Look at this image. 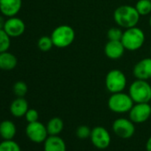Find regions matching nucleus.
Segmentation results:
<instances>
[{
	"label": "nucleus",
	"instance_id": "nucleus-8",
	"mask_svg": "<svg viewBox=\"0 0 151 151\" xmlns=\"http://www.w3.org/2000/svg\"><path fill=\"white\" fill-rule=\"evenodd\" d=\"M112 131L121 139H130L135 132L134 123L129 118L120 117L116 119L112 124Z\"/></svg>",
	"mask_w": 151,
	"mask_h": 151
},
{
	"label": "nucleus",
	"instance_id": "nucleus-25",
	"mask_svg": "<svg viewBox=\"0 0 151 151\" xmlns=\"http://www.w3.org/2000/svg\"><path fill=\"white\" fill-rule=\"evenodd\" d=\"M13 90L17 97H24L28 93V86L22 81H18L14 85Z\"/></svg>",
	"mask_w": 151,
	"mask_h": 151
},
{
	"label": "nucleus",
	"instance_id": "nucleus-30",
	"mask_svg": "<svg viewBox=\"0 0 151 151\" xmlns=\"http://www.w3.org/2000/svg\"><path fill=\"white\" fill-rule=\"evenodd\" d=\"M149 26L151 27V15H150V18H149Z\"/></svg>",
	"mask_w": 151,
	"mask_h": 151
},
{
	"label": "nucleus",
	"instance_id": "nucleus-22",
	"mask_svg": "<svg viewBox=\"0 0 151 151\" xmlns=\"http://www.w3.org/2000/svg\"><path fill=\"white\" fill-rule=\"evenodd\" d=\"M52 46H54V45H53L51 37L43 36L37 41V47L39 48L40 51H42L44 52H49L52 48Z\"/></svg>",
	"mask_w": 151,
	"mask_h": 151
},
{
	"label": "nucleus",
	"instance_id": "nucleus-16",
	"mask_svg": "<svg viewBox=\"0 0 151 151\" xmlns=\"http://www.w3.org/2000/svg\"><path fill=\"white\" fill-rule=\"evenodd\" d=\"M29 110V103L24 97H17L10 105V112L14 117H22Z\"/></svg>",
	"mask_w": 151,
	"mask_h": 151
},
{
	"label": "nucleus",
	"instance_id": "nucleus-7",
	"mask_svg": "<svg viewBox=\"0 0 151 151\" xmlns=\"http://www.w3.org/2000/svg\"><path fill=\"white\" fill-rule=\"evenodd\" d=\"M25 132L29 139L37 144L44 143L49 136L46 125H45L39 121L28 123V125L25 129Z\"/></svg>",
	"mask_w": 151,
	"mask_h": 151
},
{
	"label": "nucleus",
	"instance_id": "nucleus-10",
	"mask_svg": "<svg viewBox=\"0 0 151 151\" xmlns=\"http://www.w3.org/2000/svg\"><path fill=\"white\" fill-rule=\"evenodd\" d=\"M128 113L134 124H142L151 116V106L149 103H134Z\"/></svg>",
	"mask_w": 151,
	"mask_h": 151
},
{
	"label": "nucleus",
	"instance_id": "nucleus-21",
	"mask_svg": "<svg viewBox=\"0 0 151 151\" xmlns=\"http://www.w3.org/2000/svg\"><path fill=\"white\" fill-rule=\"evenodd\" d=\"M0 151H22V148L14 139H4L0 142Z\"/></svg>",
	"mask_w": 151,
	"mask_h": 151
},
{
	"label": "nucleus",
	"instance_id": "nucleus-14",
	"mask_svg": "<svg viewBox=\"0 0 151 151\" xmlns=\"http://www.w3.org/2000/svg\"><path fill=\"white\" fill-rule=\"evenodd\" d=\"M124 52L125 48L121 41L109 40L104 46V53L110 60H118L122 58Z\"/></svg>",
	"mask_w": 151,
	"mask_h": 151
},
{
	"label": "nucleus",
	"instance_id": "nucleus-26",
	"mask_svg": "<svg viewBox=\"0 0 151 151\" xmlns=\"http://www.w3.org/2000/svg\"><path fill=\"white\" fill-rule=\"evenodd\" d=\"M92 129H90L86 125H80L76 130V135L80 139H86L87 138H90L91 136Z\"/></svg>",
	"mask_w": 151,
	"mask_h": 151
},
{
	"label": "nucleus",
	"instance_id": "nucleus-29",
	"mask_svg": "<svg viewBox=\"0 0 151 151\" xmlns=\"http://www.w3.org/2000/svg\"><path fill=\"white\" fill-rule=\"evenodd\" d=\"M5 19L3 16H0V29H4V27H5Z\"/></svg>",
	"mask_w": 151,
	"mask_h": 151
},
{
	"label": "nucleus",
	"instance_id": "nucleus-27",
	"mask_svg": "<svg viewBox=\"0 0 151 151\" xmlns=\"http://www.w3.org/2000/svg\"><path fill=\"white\" fill-rule=\"evenodd\" d=\"M24 116L28 123H33V122L38 121L39 114H38L37 110H36L35 109H29V110L27 111V113L25 114Z\"/></svg>",
	"mask_w": 151,
	"mask_h": 151
},
{
	"label": "nucleus",
	"instance_id": "nucleus-11",
	"mask_svg": "<svg viewBox=\"0 0 151 151\" xmlns=\"http://www.w3.org/2000/svg\"><path fill=\"white\" fill-rule=\"evenodd\" d=\"M25 29L26 25L24 22L16 16L8 18L5 22L4 30L9 35L11 38L21 37L25 32Z\"/></svg>",
	"mask_w": 151,
	"mask_h": 151
},
{
	"label": "nucleus",
	"instance_id": "nucleus-24",
	"mask_svg": "<svg viewBox=\"0 0 151 151\" xmlns=\"http://www.w3.org/2000/svg\"><path fill=\"white\" fill-rule=\"evenodd\" d=\"M124 31L120 27H112L108 30L107 37L111 41H121Z\"/></svg>",
	"mask_w": 151,
	"mask_h": 151
},
{
	"label": "nucleus",
	"instance_id": "nucleus-19",
	"mask_svg": "<svg viewBox=\"0 0 151 151\" xmlns=\"http://www.w3.org/2000/svg\"><path fill=\"white\" fill-rule=\"evenodd\" d=\"M64 128V122L60 117L55 116L51 118L46 124L49 135H59Z\"/></svg>",
	"mask_w": 151,
	"mask_h": 151
},
{
	"label": "nucleus",
	"instance_id": "nucleus-12",
	"mask_svg": "<svg viewBox=\"0 0 151 151\" xmlns=\"http://www.w3.org/2000/svg\"><path fill=\"white\" fill-rule=\"evenodd\" d=\"M133 76L136 79L148 80L151 78V58H144L139 60L133 67Z\"/></svg>",
	"mask_w": 151,
	"mask_h": 151
},
{
	"label": "nucleus",
	"instance_id": "nucleus-6",
	"mask_svg": "<svg viewBox=\"0 0 151 151\" xmlns=\"http://www.w3.org/2000/svg\"><path fill=\"white\" fill-rule=\"evenodd\" d=\"M127 85V79L124 73L120 69H111L105 78V86L111 93L124 92Z\"/></svg>",
	"mask_w": 151,
	"mask_h": 151
},
{
	"label": "nucleus",
	"instance_id": "nucleus-17",
	"mask_svg": "<svg viewBox=\"0 0 151 151\" xmlns=\"http://www.w3.org/2000/svg\"><path fill=\"white\" fill-rule=\"evenodd\" d=\"M17 132L15 124L11 120H4L0 123V137L3 139H14Z\"/></svg>",
	"mask_w": 151,
	"mask_h": 151
},
{
	"label": "nucleus",
	"instance_id": "nucleus-33",
	"mask_svg": "<svg viewBox=\"0 0 151 151\" xmlns=\"http://www.w3.org/2000/svg\"></svg>",
	"mask_w": 151,
	"mask_h": 151
},
{
	"label": "nucleus",
	"instance_id": "nucleus-13",
	"mask_svg": "<svg viewBox=\"0 0 151 151\" xmlns=\"http://www.w3.org/2000/svg\"><path fill=\"white\" fill-rule=\"evenodd\" d=\"M22 6V0H0V12L6 17H14L18 14Z\"/></svg>",
	"mask_w": 151,
	"mask_h": 151
},
{
	"label": "nucleus",
	"instance_id": "nucleus-3",
	"mask_svg": "<svg viewBox=\"0 0 151 151\" xmlns=\"http://www.w3.org/2000/svg\"><path fill=\"white\" fill-rule=\"evenodd\" d=\"M129 95L134 103H149L151 101V86L147 80L136 79L129 87Z\"/></svg>",
	"mask_w": 151,
	"mask_h": 151
},
{
	"label": "nucleus",
	"instance_id": "nucleus-32",
	"mask_svg": "<svg viewBox=\"0 0 151 151\" xmlns=\"http://www.w3.org/2000/svg\"><path fill=\"white\" fill-rule=\"evenodd\" d=\"M150 1H151V0H150Z\"/></svg>",
	"mask_w": 151,
	"mask_h": 151
},
{
	"label": "nucleus",
	"instance_id": "nucleus-1",
	"mask_svg": "<svg viewBox=\"0 0 151 151\" xmlns=\"http://www.w3.org/2000/svg\"><path fill=\"white\" fill-rule=\"evenodd\" d=\"M115 22L122 29H129L137 26L140 15L137 12L135 6L124 5L118 6L113 14Z\"/></svg>",
	"mask_w": 151,
	"mask_h": 151
},
{
	"label": "nucleus",
	"instance_id": "nucleus-20",
	"mask_svg": "<svg viewBox=\"0 0 151 151\" xmlns=\"http://www.w3.org/2000/svg\"><path fill=\"white\" fill-rule=\"evenodd\" d=\"M135 8L140 16L148 15L151 13V1L150 0H139L135 5Z\"/></svg>",
	"mask_w": 151,
	"mask_h": 151
},
{
	"label": "nucleus",
	"instance_id": "nucleus-9",
	"mask_svg": "<svg viewBox=\"0 0 151 151\" xmlns=\"http://www.w3.org/2000/svg\"><path fill=\"white\" fill-rule=\"evenodd\" d=\"M90 139L96 148L106 149L110 145L111 136L106 128L102 126H96L92 129Z\"/></svg>",
	"mask_w": 151,
	"mask_h": 151
},
{
	"label": "nucleus",
	"instance_id": "nucleus-31",
	"mask_svg": "<svg viewBox=\"0 0 151 151\" xmlns=\"http://www.w3.org/2000/svg\"><path fill=\"white\" fill-rule=\"evenodd\" d=\"M150 54H151V46H150Z\"/></svg>",
	"mask_w": 151,
	"mask_h": 151
},
{
	"label": "nucleus",
	"instance_id": "nucleus-5",
	"mask_svg": "<svg viewBox=\"0 0 151 151\" xmlns=\"http://www.w3.org/2000/svg\"><path fill=\"white\" fill-rule=\"evenodd\" d=\"M134 102L130 97L129 93H124V92L112 93L108 100L109 109L117 114H124L130 111Z\"/></svg>",
	"mask_w": 151,
	"mask_h": 151
},
{
	"label": "nucleus",
	"instance_id": "nucleus-23",
	"mask_svg": "<svg viewBox=\"0 0 151 151\" xmlns=\"http://www.w3.org/2000/svg\"><path fill=\"white\" fill-rule=\"evenodd\" d=\"M10 45L11 37L4 29H0V53L8 51Z\"/></svg>",
	"mask_w": 151,
	"mask_h": 151
},
{
	"label": "nucleus",
	"instance_id": "nucleus-2",
	"mask_svg": "<svg viewBox=\"0 0 151 151\" xmlns=\"http://www.w3.org/2000/svg\"><path fill=\"white\" fill-rule=\"evenodd\" d=\"M121 42L124 45L125 50L131 52L137 51L144 45L145 33L137 26L126 29L123 33Z\"/></svg>",
	"mask_w": 151,
	"mask_h": 151
},
{
	"label": "nucleus",
	"instance_id": "nucleus-4",
	"mask_svg": "<svg viewBox=\"0 0 151 151\" xmlns=\"http://www.w3.org/2000/svg\"><path fill=\"white\" fill-rule=\"evenodd\" d=\"M75 37V30L69 25H60L56 27L51 34L53 45L58 48H66L71 45Z\"/></svg>",
	"mask_w": 151,
	"mask_h": 151
},
{
	"label": "nucleus",
	"instance_id": "nucleus-28",
	"mask_svg": "<svg viewBox=\"0 0 151 151\" xmlns=\"http://www.w3.org/2000/svg\"><path fill=\"white\" fill-rule=\"evenodd\" d=\"M146 150L151 151V136L147 139V140L146 142Z\"/></svg>",
	"mask_w": 151,
	"mask_h": 151
},
{
	"label": "nucleus",
	"instance_id": "nucleus-18",
	"mask_svg": "<svg viewBox=\"0 0 151 151\" xmlns=\"http://www.w3.org/2000/svg\"><path fill=\"white\" fill-rule=\"evenodd\" d=\"M18 63L16 56L8 51L0 53V69L3 70H12Z\"/></svg>",
	"mask_w": 151,
	"mask_h": 151
},
{
	"label": "nucleus",
	"instance_id": "nucleus-15",
	"mask_svg": "<svg viewBox=\"0 0 151 151\" xmlns=\"http://www.w3.org/2000/svg\"><path fill=\"white\" fill-rule=\"evenodd\" d=\"M44 151H67L66 143L59 135H49L44 142Z\"/></svg>",
	"mask_w": 151,
	"mask_h": 151
}]
</instances>
